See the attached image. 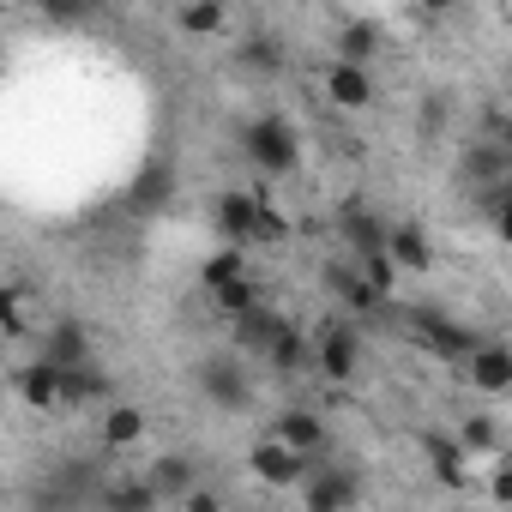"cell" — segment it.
I'll use <instances>...</instances> for the list:
<instances>
[{
	"label": "cell",
	"instance_id": "cell-1",
	"mask_svg": "<svg viewBox=\"0 0 512 512\" xmlns=\"http://www.w3.org/2000/svg\"><path fill=\"white\" fill-rule=\"evenodd\" d=\"M241 151H247V163L260 169L266 181H284V175L302 169V133H296V121L278 115V109H260V115L241 127Z\"/></svg>",
	"mask_w": 512,
	"mask_h": 512
},
{
	"label": "cell",
	"instance_id": "cell-2",
	"mask_svg": "<svg viewBox=\"0 0 512 512\" xmlns=\"http://www.w3.org/2000/svg\"><path fill=\"white\" fill-rule=\"evenodd\" d=\"M193 380H199V398H205L211 410H223V416H241V410L253 404V380H247V368H241L235 356H223V350L205 356Z\"/></svg>",
	"mask_w": 512,
	"mask_h": 512
},
{
	"label": "cell",
	"instance_id": "cell-3",
	"mask_svg": "<svg viewBox=\"0 0 512 512\" xmlns=\"http://www.w3.org/2000/svg\"><path fill=\"white\" fill-rule=\"evenodd\" d=\"M410 338H416L428 356H440V362H464V356L482 344V332H470L464 320H452V314H440V308H416V314H410Z\"/></svg>",
	"mask_w": 512,
	"mask_h": 512
},
{
	"label": "cell",
	"instance_id": "cell-4",
	"mask_svg": "<svg viewBox=\"0 0 512 512\" xmlns=\"http://www.w3.org/2000/svg\"><path fill=\"white\" fill-rule=\"evenodd\" d=\"M308 362H314L320 380L350 386L356 368H362V338H356V326H320V332L308 338Z\"/></svg>",
	"mask_w": 512,
	"mask_h": 512
},
{
	"label": "cell",
	"instance_id": "cell-5",
	"mask_svg": "<svg viewBox=\"0 0 512 512\" xmlns=\"http://www.w3.org/2000/svg\"><path fill=\"white\" fill-rule=\"evenodd\" d=\"M356 500H362V476L356 470H344V464H314L308 476H302V506L308 512H356Z\"/></svg>",
	"mask_w": 512,
	"mask_h": 512
},
{
	"label": "cell",
	"instance_id": "cell-6",
	"mask_svg": "<svg viewBox=\"0 0 512 512\" xmlns=\"http://www.w3.org/2000/svg\"><path fill=\"white\" fill-rule=\"evenodd\" d=\"M326 434H332V428H326V416H320V410H302V404H296V410H278V416H272V428H266V440L290 446V452H296V458H308V464H320V458H326Z\"/></svg>",
	"mask_w": 512,
	"mask_h": 512
},
{
	"label": "cell",
	"instance_id": "cell-7",
	"mask_svg": "<svg viewBox=\"0 0 512 512\" xmlns=\"http://www.w3.org/2000/svg\"><path fill=\"white\" fill-rule=\"evenodd\" d=\"M458 368H464V386L482 392V398H506V392H512V350H506L500 338H482Z\"/></svg>",
	"mask_w": 512,
	"mask_h": 512
},
{
	"label": "cell",
	"instance_id": "cell-8",
	"mask_svg": "<svg viewBox=\"0 0 512 512\" xmlns=\"http://www.w3.org/2000/svg\"><path fill=\"white\" fill-rule=\"evenodd\" d=\"M247 470H253V482H266V488H302V476L314 470L308 458H296L290 446H278V440H253L247 446Z\"/></svg>",
	"mask_w": 512,
	"mask_h": 512
},
{
	"label": "cell",
	"instance_id": "cell-9",
	"mask_svg": "<svg viewBox=\"0 0 512 512\" xmlns=\"http://www.w3.org/2000/svg\"><path fill=\"white\" fill-rule=\"evenodd\" d=\"M374 97H380V85H374L368 67H344V61L326 67V103H332V109H344V115H368Z\"/></svg>",
	"mask_w": 512,
	"mask_h": 512
},
{
	"label": "cell",
	"instance_id": "cell-10",
	"mask_svg": "<svg viewBox=\"0 0 512 512\" xmlns=\"http://www.w3.org/2000/svg\"><path fill=\"white\" fill-rule=\"evenodd\" d=\"M380 253L392 260V272H398V278H404V272H416V278H422V272L434 266V241H428V229H422V223H386V247H380Z\"/></svg>",
	"mask_w": 512,
	"mask_h": 512
},
{
	"label": "cell",
	"instance_id": "cell-11",
	"mask_svg": "<svg viewBox=\"0 0 512 512\" xmlns=\"http://www.w3.org/2000/svg\"><path fill=\"white\" fill-rule=\"evenodd\" d=\"M37 338H43L37 356H43L49 368H85V362H91V332H85L79 320H55V326H43Z\"/></svg>",
	"mask_w": 512,
	"mask_h": 512
},
{
	"label": "cell",
	"instance_id": "cell-12",
	"mask_svg": "<svg viewBox=\"0 0 512 512\" xmlns=\"http://www.w3.org/2000/svg\"><path fill=\"white\" fill-rule=\"evenodd\" d=\"M278 326H284V314L272 302H260L253 314L229 320V356H266V344L278 338Z\"/></svg>",
	"mask_w": 512,
	"mask_h": 512
},
{
	"label": "cell",
	"instance_id": "cell-13",
	"mask_svg": "<svg viewBox=\"0 0 512 512\" xmlns=\"http://www.w3.org/2000/svg\"><path fill=\"white\" fill-rule=\"evenodd\" d=\"M253 217H260V205H253V193H241V187L211 205V223H217L223 247H241V253H247V241H253Z\"/></svg>",
	"mask_w": 512,
	"mask_h": 512
},
{
	"label": "cell",
	"instance_id": "cell-14",
	"mask_svg": "<svg viewBox=\"0 0 512 512\" xmlns=\"http://www.w3.org/2000/svg\"><path fill=\"white\" fill-rule=\"evenodd\" d=\"M0 332L7 338H37L43 332V314H37V290L31 284H0Z\"/></svg>",
	"mask_w": 512,
	"mask_h": 512
},
{
	"label": "cell",
	"instance_id": "cell-15",
	"mask_svg": "<svg viewBox=\"0 0 512 512\" xmlns=\"http://www.w3.org/2000/svg\"><path fill=\"white\" fill-rule=\"evenodd\" d=\"M422 452H428V464H434V482H440V488H452V494H458V488H470V482H476V470H470V458L458 452V440H452V434H434V428H428V434H422Z\"/></svg>",
	"mask_w": 512,
	"mask_h": 512
},
{
	"label": "cell",
	"instance_id": "cell-16",
	"mask_svg": "<svg viewBox=\"0 0 512 512\" xmlns=\"http://www.w3.org/2000/svg\"><path fill=\"white\" fill-rule=\"evenodd\" d=\"M145 488H151L157 500H181V494H193V488H199V464H193L187 452H163V458H151Z\"/></svg>",
	"mask_w": 512,
	"mask_h": 512
},
{
	"label": "cell",
	"instance_id": "cell-17",
	"mask_svg": "<svg viewBox=\"0 0 512 512\" xmlns=\"http://www.w3.org/2000/svg\"><path fill=\"white\" fill-rule=\"evenodd\" d=\"M13 392H19L31 410H61V368H49L43 356H31V362L13 374Z\"/></svg>",
	"mask_w": 512,
	"mask_h": 512
},
{
	"label": "cell",
	"instance_id": "cell-18",
	"mask_svg": "<svg viewBox=\"0 0 512 512\" xmlns=\"http://www.w3.org/2000/svg\"><path fill=\"white\" fill-rule=\"evenodd\" d=\"M380 25L374 19H350L344 31H338V43H332V61H344V67H368L374 73V55H380Z\"/></svg>",
	"mask_w": 512,
	"mask_h": 512
},
{
	"label": "cell",
	"instance_id": "cell-19",
	"mask_svg": "<svg viewBox=\"0 0 512 512\" xmlns=\"http://www.w3.org/2000/svg\"><path fill=\"white\" fill-rule=\"evenodd\" d=\"M458 169L476 181V193H482V187H500V181H512V157H506V145H494V139H482V145H464Z\"/></svg>",
	"mask_w": 512,
	"mask_h": 512
},
{
	"label": "cell",
	"instance_id": "cell-20",
	"mask_svg": "<svg viewBox=\"0 0 512 512\" xmlns=\"http://www.w3.org/2000/svg\"><path fill=\"white\" fill-rule=\"evenodd\" d=\"M103 398H109V374L97 362L61 368V410H85V404H103Z\"/></svg>",
	"mask_w": 512,
	"mask_h": 512
},
{
	"label": "cell",
	"instance_id": "cell-21",
	"mask_svg": "<svg viewBox=\"0 0 512 512\" xmlns=\"http://www.w3.org/2000/svg\"><path fill=\"white\" fill-rule=\"evenodd\" d=\"M145 428H151V416H145L139 404H109L97 434H103V446H109V452H127V446H139V440H145Z\"/></svg>",
	"mask_w": 512,
	"mask_h": 512
},
{
	"label": "cell",
	"instance_id": "cell-22",
	"mask_svg": "<svg viewBox=\"0 0 512 512\" xmlns=\"http://www.w3.org/2000/svg\"><path fill=\"white\" fill-rule=\"evenodd\" d=\"M452 440H458V452H464V458H476V452H488V458H500V452H506V428H500V416H488V410H476V416H464Z\"/></svg>",
	"mask_w": 512,
	"mask_h": 512
},
{
	"label": "cell",
	"instance_id": "cell-23",
	"mask_svg": "<svg viewBox=\"0 0 512 512\" xmlns=\"http://www.w3.org/2000/svg\"><path fill=\"white\" fill-rule=\"evenodd\" d=\"M169 193H175V169H169L163 157H151V163L133 175V187H127V205H133V211H157Z\"/></svg>",
	"mask_w": 512,
	"mask_h": 512
},
{
	"label": "cell",
	"instance_id": "cell-24",
	"mask_svg": "<svg viewBox=\"0 0 512 512\" xmlns=\"http://www.w3.org/2000/svg\"><path fill=\"white\" fill-rule=\"evenodd\" d=\"M175 31L181 37H223L229 31V7L223 0H187V7H175Z\"/></svg>",
	"mask_w": 512,
	"mask_h": 512
},
{
	"label": "cell",
	"instance_id": "cell-25",
	"mask_svg": "<svg viewBox=\"0 0 512 512\" xmlns=\"http://www.w3.org/2000/svg\"><path fill=\"white\" fill-rule=\"evenodd\" d=\"M235 61H241L247 73H284V67H290V49H284L278 31H272V37H266V31H253V37L235 49Z\"/></svg>",
	"mask_w": 512,
	"mask_h": 512
},
{
	"label": "cell",
	"instance_id": "cell-26",
	"mask_svg": "<svg viewBox=\"0 0 512 512\" xmlns=\"http://www.w3.org/2000/svg\"><path fill=\"white\" fill-rule=\"evenodd\" d=\"M97 506H103V512H157L163 500L145 488V476H121V482H103Z\"/></svg>",
	"mask_w": 512,
	"mask_h": 512
},
{
	"label": "cell",
	"instance_id": "cell-27",
	"mask_svg": "<svg viewBox=\"0 0 512 512\" xmlns=\"http://www.w3.org/2000/svg\"><path fill=\"white\" fill-rule=\"evenodd\" d=\"M205 296H211V308H217L223 320H241V314H253V308L266 302V284L247 272V278H235V284H223V290H205Z\"/></svg>",
	"mask_w": 512,
	"mask_h": 512
},
{
	"label": "cell",
	"instance_id": "cell-28",
	"mask_svg": "<svg viewBox=\"0 0 512 512\" xmlns=\"http://www.w3.org/2000/svg\"><path fill=\"white\" fill-rule=\"evenodd\" d=\"M266 362H272V374H296V368H308V332H302L296 320H284L278 338L266 344Z\"/></svg>",
	"mask_w": 512,
	"mask_h": 512
},
{
	"label": "cell",
	"instance_id": "cell-29",
	"mask_svg": "<svg viewBox=\"0 0 512 512\" xmlns=\"http://www.w3.org/2000/svg\"><path fill=\"white\" fill-rule=\"evenodd\" d=\"M350 272H356V284L386 308L392 296H398V272H392V260H386V253H362V260H350Z\"/></svg>",
	"mask_w": 512,
	"mask_h": 512
},
{
	"label": "cell",
	"instance_id": "cell-30",
	"mask_svg": "<svg viewBox=\"0 0 512 512\" xmlns=\"http://www.w3.org/2000/svg\"><path fill=\"white\" fill-rule=\"evenodd\" d=\"M344 241H350L356 260H362V253H380L386 247V223L374 211H362V205H344Z\"/></svg>",
	"mask_w": 512,
	"mask_h": 512
},
{
	"label": "cell",
	"instance_id": "cell-31",
	"mask_svg": "<svg viewBox=\"0 0 512 512\" xmlns=\"http://www.w3.org/2000/svg\"><path fill=\"white\" fill-rule=\"evenodd\" d=\"M253 205H260V217H253V241H247V247H284V241H290V217L272 205L266 187H253Z\"/></svg>",
	"mask_w": 512,
	"mask_h": 512
},
{
	"label": "cell",
	"instance_id": "cell-32",
	"mask_svg": "<svg viewBox=\"0 0 512 512\" xmlns=\"http://www.w3.org/2000/svg\"><path fill=\"white\" fill-rule=\"evenodd\" d=\"M235 278H247V253H241V247H217V253H205L199 290H223V284H235Z\"/></svg>",
	"mask_w": 512,
	"mask_h": 512
},
{
	"label": "cell",
	"instance_id": "cell-33",
	"mask_svg": "<svg viewBox=\"0 0 512 512\" xmlns=\"http://www.w3.org/2000/svg\"><path fill=\"white\" fill-rule=\"evenodd\" d=\"M488 500H494V506H506V500H512V464H506V452H500V458H494V470H488Z\"/></svg>",
	"mask_w": 512,
	"mask_h": 512
},
{
	"label": "cell",
	"instance_id": "cell-34",
	"mask_svg": "<svg viewBox=\"0 0 512 512\" xmlns=\"http://www.w3.org/2000/svg\"><path fill=\"white\" fill-rule=\"evenodd\" d=\"M175 506H181V512H223V494H217V488H205V482H199V488H193V494H181V500H175Z\"/></svg>",
	"mask_w": 512,
	"mask_h": 512
}]
</instances>
